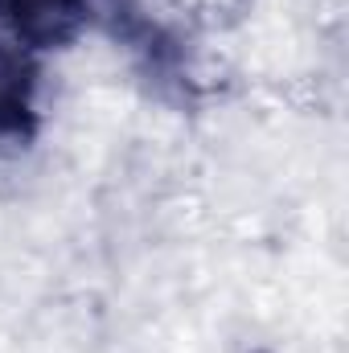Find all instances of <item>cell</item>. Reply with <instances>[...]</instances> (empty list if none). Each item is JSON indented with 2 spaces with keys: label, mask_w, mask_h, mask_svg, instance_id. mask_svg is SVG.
Instances as JSON below:
<instances>
[]
</instances>
